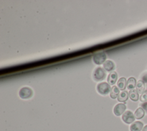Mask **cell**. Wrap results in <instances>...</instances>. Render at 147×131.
Here are the masks:
<instances>
[{"instance_id":"obj_1","label":"cell","mask_w":147,"mask_h":131,"mask_svg":"<svg viewBox=\"0 0 147 131\" xmlns=\"http://www.w3.org/2000/svg\"><path fill=\"white\" fill-rule=\"evenodd\" d=\"M106 76V72L103 68L100 67H98L96 68L93 73V78L95 81H100L104 80Z\"/></svg>"},{"instance_id":"obj_4","label":"cell","mask_w":147,"mask_h":131,"mask_svg":"<svg viewBox=\"0 0 147 131\" xmlns=\"http://www.w3.org/2000/svg\"><path fill=\"white\" fill-rule=\"evenodd\" d=\"M122 119L125 123L127 124H130L134 121L135 117L131 111L127 110L122 114Z\"/></svg>"},{"instance_id":"obj_13","label":"cell","mask_w":147,"mask_h":131,"mask_svg":"<svg viewBox=\"0 0 147 131\" xmlns=\"http://www.w3.org/2000/svg\"><path fill=\"white\" fill-rule=\"evenodd\" d=\"M145 89V83L141 80H140L139 81H138L136 84V89L138 92V93H142L143 92H144Z\"/></svg>"},{"instance_id":"obj_9","label":"cell","mask_w":147,"mask_h":131,"mask_svg":"<svg viewBox=\"0 0 147 131\" xmlns=\"http://www.w3.org/2000/svg\"><path fill=\"white\" fill-rule=\"evenodd\" d=\"M103 68L107 72H111L115 69V65L113 61L107 60L104 62Z\"/></svg>"},{"instance_id":"obj_6","label":"cell","mask_w":147,"mask_h":131,"mask_svg":"<svg viewBox=\"0 0 147 131\" xmlns=\"http://www.w3.org/2000/svg\"><path fill=\"white\" fill-rule=\"evenodd\" d=\"M126 108V105L123 103H118L115 106L113 109L114 114L116 116H120L125 113Z\"/></svg>"},{"instance_id":"obj_5","label":"cell","mask_w":147,"mask_h":131,"mask_svg":"<svg viewBox=\"0 0 147 131\" xmlns=\"http://www.w3.org/2000/svg\"><path fill=\"white\" fill-rule=\"evenodd\" d=\"M106 59V55L105 52L98 53L95 54L92 58L94 62L96 65H101L102 64Z\"/></svg>"},{"instance_id":"obj_18","label":"cell","mask_w":147,"mask_h":131,"mask_svg":"<svg viewBox=\"0 0 147 131\" xmlns=\"http://www.w3.org/2000/svg\"><path fill=\"white\" fill-rule=\"evenodd\" d=\"M141 80L144 83H147V72L144 73L141 76Z\"/></svg>"},{"instance_id":"obj_17","label":"cell","mask_w":147,"mask_h":131,"mask_svg":"<svg viewBox=\"0 0 147 131\" xmlns=\"http://www.w3.org/2000/svg\"><path fill=\"white\" fill-rule=\"evenodd\" d=\"M140 100L142 102H147V91L143 92L140 98Z\"/></svg>"},{"instance_id":"obj_2","label":"cell","mask_w":147,"mask_h":131,"mask_svg":"<svg viewBox=\"0 0 147 131\" xmlns=\"http://www.w3.org/2000/svg\"><path fill=\"white\" fill-rule=\"evenodd\" d=\"M110 86L109 84L105 82H102L98 84L96 87V89L98 93L102 95H106L111 91Z\"/></svg>"},{"instance_id":"obj_19","label":"cell","mask_w":147,"mask_h":131,"mask_svg":"<svg viewBox=\"0 0 147 131\" xmlns=\"http://www.w3.org/2000/svg\"><path fill=\"white\" fill-rule=\"evenodd\" d=\"M140 106H141V107L142 108L143 110L145 111V112L147 113V102H143L140 104Z\"/></svg>"},{"instance_id":"obj_15","label":"cell","mask_w":147,"mask_h":131,"mask_svg":"<svg viewBox=\"0 0 147 131\" xmlns=\"http://www.w3.org/2000/svg\"><path fill=\"white\" fill-rule=\"evenodd\" d=\"M119 94V89L117 86H113L110 91V96L112 99L117 98Z\"/></svg>"},{"instance_id":"obj_16","label":"cell","mask_w":147,"mask_h":131,"mask_svg":"<svg viewBox=\"0 0 147 131\" xmlns=\"http://www.w3.org/2000/svg\"><path fill=\"white\" fill-rule=\"evenodd\" d=\"M134 117L136 119H140L142 118L145 115V111L141 107H138L134 112Z\"/></svg>"},{"instance_id":"obj_3","label":"cell","mask_w":147,"mask_h":131,"mask_svg":"<svg viewBox=\"0 0 147 131\" xmlns=\"http://www.w3.org/2000/svg\"><path fill=\"white\" fill-rule=\"evenodd\" d=\"M19 96L21 99H29L33 96V91L29 87H23L19 91Z\"/></svg>"},{"instance_id":"obj_11","label":"cell","mask_w":147,"mask_h":131,"mask_svg":"<svg viewBox=\"0 0 147 131\" xmlns=\"http://www.w3.org/2000/svg\"><path fill=\"white\" fill-rule=\"evenodd\" d=\"M129 98V93L126 91H122L119 93L117 99L118 102H126Z\"/></svg>"},{"instance_id":"obj_12","label":"cell","mask_w":147,"mask_h":131,"mask_svg":"<svg viewBox=\"0 0 147 131\" xmlns=\"http://www.w3.org/2000/svg\"><path fill=\"white\" fill-rule=\"evenodd\" d=\"M136 84L137 83H136V78L131 77L127 80L126 87L128 89L131 90V89H133L135 88V87H136Z\"/></svg>"},{"instance_id":"obj_21","label":"cell","mask_w":147,"mask_h":131,"mask_svg":"<svg viewBox=\"0 0 147 131\" xmlns=\"http://www.w3.org/2000/svg\"><path fill=\"white\" fill-rule=\"evenodd\" d=\"M145 86H146V91H147V83L146 84V85H145Z\"/></svg>"},{"instance_id":"obj_8","label":"cell","mask_w":147,"mask_h":131,"mask_svg":"<svg viewBox=\"0 0 147 131\" xmlns=\"http://www.w3.org/2000/svg\"><path fill=\"white\" fill-rule=\"evenodd\" d=\"M118 78V75L117 72H112L109 74L107 77V82L109 85H114L117 81Z\"/></svg>"},{"instance_id":"obj_14","label":"cell","mask_w":147,"mask_h":131,"mask_svg":"<svg viewBox=\"0 0 147 131\" xmlns=\"http://www.w3.org/2000/svg\"><path fill=\"white\" fill-rule=\"evenodd\" d=\"M126 79L125 77H121L117 82V86L119 89L123 91L126 88Z\"/></svg>"},{"instance_id":"obj_7","label":"cell","mask_w":147,"mask_h":131,"mask_svg":"<svg viewBox=\"0 0 147 131\" xmlns=\"http://www.w3.org/2000/svg\"><path fill=\"white\" fill-rule=\"evenodd\" d=\"M144 128V124L141 121H136L130 126V131H142Z\"/></svg>"},{"instance_id":"obj_10","label":"cell","mask_w":147,"mask_h":131,"mask_svg":"<svg viewBox=\"0 0 147 131\" xmlns=\"http://www.w3.org/2000/svg\"><path fill=\"white\" fill-rule=\"evenodd\" d=\"M129 96L130 99L134 102H137L139 99V94L136 89L130 90L129 92Z\"/></svg>"},{"instance_id":"obj_20","label":"cell","mask_w":147,"mask_h":131,"mask_svg":"<svg viewBox=\"0 0 147 131\" xmlns=\"http://www.w3.org/2000/svg\"><path fill=\"white\" fill-rule=\"evenodd\" d=\"M142 131H147V125H146L142 129Z\"/></svg>"}]
</instances>
